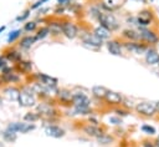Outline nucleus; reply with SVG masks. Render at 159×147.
Wrapping results in <instances>:
<instances>
[{"instance_id":"c85d7f7f","label":"nucleus","mask_w":159,"mask_h":147,"mask_svg":"<svg viewBox=\"0 0 159 147\" xmlns=\"http://www.w3.org/2000/svg\"><path fill=\"white\" fill-rule=\"evenodd\" d=\"M50 30H51V32H54V34H60V32L62 31V25H61V24H51Z\"/></svg>"},{"instance_id":"aec40b11","label":"nucleus","mask_w":159,"mask_h":147,"mask_svg":"<svg viewBox=\"0 0 159 147\" xmlns=\"http://www.w3.org/2000/svg\"><path fill=\"white\" fill-rule=\"evenodd\" d=\"M3 80L4 81H6V82H16V81H19V76L17 75H15V74H11L10 71H8V72H4L3 74Z\"/></svg>"},{"instance_id":"2eb2a0df","label":"nucleus","mask_w":159,"mask_h":147,"mask_svg":"<svg viewBox=\"0 0 159 147\" xmlns=\"http://www.w3.org/2000/svg\"><path fill=\"white\" fill-rule=\"evenodd\" d=\"M108 92V90L105 86H93L92 87V94L97 99H105Z\"/></svg>"},{"instance_id":"39448f33","label":"nucleus","mask_w":159,"mask_h":147,"mask_svg":"<svg viewBox=\"0 0 159 147\" xmlns=\"http://www.w3.org/2000/svg\"><path fill=\"white\" fill-rule=\"evenodd\" d=\"M62 34L68 39H75L78 34V29L73 23H64L62 24Z\"/></svg>"},{"instance_id":"bb28decb","label":"nucleus","mask_w":159,"mask_h":147,"mask_svg":"<svg viewBox=\"0 0 159 147\" xmlns=\"http://www.w3.org/2000/svg\"><path fill=\"white\" fill-rule=\"evenodd\" d=\"M50 32V28H43L41 30H39L37 35H36V39H44L45 36H47V34Z\"/></svg>"},{"instance_id":"dca6fc26","label":"nucleus","mask_w":159,"mask_h":147,"mask_svg":"<svg viewBox=\"0 0 159 147\" xmlns=\"http://www.w3.org/2000/svg\"><path fill=\"white\" fill-rule=\"evenodd\" d=\"M85 134H87L88 136H93V137H98V136H101L102 135V131L99 130V128L97 127V126H91V125H88V126H86L85 128Z\"/></svg>"},{"instance_id":"f3484780","label":"nucleus","mask_w":159,"mask_h":147,"mask_svg":"<svg viewBox=\"0 0 159 147\" xmlns=\"http://www.w3.org/2000/svg\"><path fill=\"white\" fill-rule=\"evenodd\" d=\"M37 39H36V36L34 38V36H25V38H23L21 39V41H20V47L21 49H30L31 47V45L36 41Z\"/></svg>"},{"instance_id":"e433bc0d","label":"nucleus","mask_w":159,"mask_h":147,"mask_svg":"<svg viewBox=\"0 0 159 147\" xmlns=\"http://www.w3.org/2000/svg\"><path fill=\"white\" fill-rule=\"evenodd\" d=\"M58 3H61V4H67L68 0H58Z\"/></svg>"},{"instance_id":"473e14b6","label":"nucleus","mask_w":159,"mask_h":147,"mask_svg":"<svg viewBox=\"0 0 159 147\" xmlns=\"http://www.w3.org/2000/svg\"><path fill=\"white\" fill-rule=\"evenodd\" d=\"M29 15H30V10H26V11L24 13V15L17 16V17H16V20H17V21H24L25 19H28V17H29Z\"/></svg>"},{"instance_id":"393cba45","label":"nucleus","mask_w":159,"mask_h":147,"mask_svg":"<svg viewBox=\"0 0 159 147\" xmlns=\"http://www.w3.org/2000/svg\"><path fill=\"white\" fill-rule=\"evenodd\" d=\"M6 92H8V95L11 97V100H16V99H19V96H20V91L16 90V89H8Z\"/></svg>"},{"instance_id":"a878e982","label":"nucleus","mask_w":159,"mask_h":147,"mask_svg":"<svg viewBox=\"0 0 159 147\" xmlns=\"http://www.w3.org/2000/svg\"><path fill=\"white\" fill-rule=\"evenodd\" d=\"M20 34H21V30H14V31H11L10 35H9V38H8V43L15 41V40L19 38V36H20Z\"/></svg>"},{"instance_id":"5701e85b","label":"nucleus","mask_w":159,"mask_h":147,"mask_svg":"<svg viewBox=\"0 0 159 147\" xmlns=\"http://www.w3.org/2000/svg\"><path fill=\"white\" fill-rule=\"evenodd\" d=\"M19 67H20L21 71L28 72V71H30L32 69V64L30 61H19Z\"/></svg>"},{"instance_id":"6e6552de","label":"nucleus","mask_w":159,"mask_h":147,"mask_svg":"<svg viewBox=\"0 0 159 147\" xmlns=\"http://www.w3.org/2000/svg\"><path fill=\"white\" fill-rule=\"evenodd\" d=\"M126 49L133 54H137V55H141V54H144L147 51V47L144 45H141L138 43H134V41H129V43H126L124 44Z\"/></svg>"},{"instance_id":"412c9836","label":"nucleus","mask_w":159,"mask_h":147,"mask_svg":"<svg viewBox=\"0 0 159 147\" xmlns=\"http://www.w3.org/2000/svg\"><path fill=\"white\" fill-rule=\"evenodd\" d=\"M5 56H6V59H9L11 61H21V60H20V59H21V55H20L17 51H15V50L8 51Z\"/></svg>"},{"instance_id":"0eeeda50","label":"nucleus","mask_w":159,"mask_h":147,"mask_svg":"<svg viewBox=\"0 0 159 147\" xmlns=\"http://www.w3.org/2000/svg\"><path fill=\"white\" fill-rule=\"evenodd\" d=\"M139 34H141V39L144 40V41L148 43V44H155V43H158V40H159V38L157 36V34L153 32V31H150V30L142 29L141 31H139Z\"/></svg>"},{"instance_id":"7c9ffc66","label":"nucleus","mask_w":159,"mask_h":147,"mask_svg":"<svg viewBox=\"0 0 159 147\" xmlns=\"http://www.w3.org/2000/svg\"><path fill=\"white\" fill-rule=\"evenodd\" d=\"M142 131L146 132V134H148V135H154L155 134V128L152 127V126L144 125V126H142Z\"/></svg>"},{"instance_id":"c9c22d12","label":"nucleus","mask_w":159,"mask_h":147,"mask_svg":"<svg viewBox=\"0 0 159 147\" xmlns=\"http://www.w3.org/2000/svg\"><path fill=\"white\" fill-rule=\"evenodd\" d=\"M143 147H154V146H153L150 142H144V143H143Z\"/></svg>"},{"instance_id":"ddd939ff","label":"nucleus","mask_w":159,"mask_h":147,"mask_svg":"<svg viewBox=\"0 0 159 147\" xmlns=\"http://www.w3.org/2000/svg\"><path fill=\"white\" fill-rule=\"evenodd\" d=\"M146 61L148 65H157L159 64V54L155 50H148L146 54Z\"/></svg>"},{"instance_id":"4468645a","label":"nucleus","mask_w":159,"mask_h":147,"mask_svg":"<svg viewBox=\"0 0 159 147\" xmlns=\"http://www.w3.org/2000/svg\"><path fill=\"white\" fill-rule=\"evenodd\" d=\"M150 20H152V13L148 11V10H143L138 16V24L139 25H143V26L149 25Z\"/></svg>"},{"instance_id":"58836bf2","label":"nucleus","mask_w":159,"mask_h":147,"mask_svg":"<svg viewBox=\"0 0 159 147\" xmlns=\"http://www.w3.org/2000/svg\"><path fill=\"white\" fill-rule=\"evenodd\" d=\"M155 107H157V111H159V101L155 104Z\"/></svg>"},{"instance_id":"4be33fe9","label":"nucleus","mask_w":159,"mask_h":147,"mask_svg":"<svg viewBox=\"0 0 159 147\" xmlns=\"http://www.w3.org/2000/svg\"><path fill=\"white\" fill-rule=\"evenodd\" d=\"M3 137H4V140L8 141V142H14V141H16V132H13V131L6 130V131L3 134Z\"/></svg>"},{"instance_id":"1a4fd4ad","label":"nucleus","mask_w":159,"mask_h":147,"mask_svg":"<svg viewBox=\"0 0 159 147\" xmlns=\"http://www.w3.org/2000/svg\"><path fill=\"white\" fill-rule=\"evenodd\" d=\"M45 132L47 136L50 137H55V138H60V137H62L65 135V131L62 130L61 127H58V126H55V125H51V126H47L45 128Z\"/></svg>"},{"instance_id":"a19ab883","label":"nucleus","mask_w":159,"mask_h":147,"mask_svg":"<svg viewBox=\"0 0 159 147\" xmlns=\"http://www.w3.org/2000/svg\"><path fill=\"white\" fill-rule=\"evenodd\" d=\"M158 147H159V143H158Z\"/></svg>"},{"instance_id":"9b49d317","label":"nucleus","mask_w":159,"mask_h":147,"mask_svg":"<svg viewBox=\"0 0 159 147\" xmlns=\"http://www.w3.org/2000/svg\"><path fill=\"white\" fill-rule=\"evenodd\" d=\"M72 101H73V105L75 107L77 106H85V107H90V100L86 95L83 94H76L72 96Z\"/></svg>"},{"instance_id":"f8f14e48","label":"nucleus","mask_w":159,"mask_h":147,"mask_svg":"<svg viewBox=\"0 0 159 147\" xmlns=\"http://www.w3.org/2000/svg\"><path fill=\"white\" fill-rule=\"evenodd\" d=\"M107 49H108V51L112 55H114V56H121V55H122V46H121V44H119L118 41H116V40L108 41L107 43Z\"/></svg>"},{"instance_id":"72a5a7b5","label":"nucleus","mask_w":159,"mask_h":147,"mask_svg":"<svg viewBox=\"0 0 159 147\" xmlns=\"http://www.w3.org/2000/svg\"><path fill=\"white\" fill-rule=\"evenodd\" d=\"M6 62H8L6 56H2V55H0V69H5Z\"/></svg>"},{"instance_id":"f03ea898","label":"nucleus","mask_w":159,"mask_h":147,"mask_svg":"<svg viewBox=\"0 0 159 147\" xmlns=\"http://www.w3.org/2000/svg\"><path fill=\"white\" fill-rule=\"evenodd\" d=\"M135 110H137V112L142 114V115H144V116H153V115L155 114V111H157V107H155L154 104L144 101V102L138 104V105L135 106Z\"/></svg>"},{"instance_id":"c756f323","label":"nucleus","mask_w":159,"mask_h":147,"mask_svg":"<svg viewBox=\"0 0 159 147\" xmlns=\"http://www.w3.org/2000/svg\"><path fill=\"white\" fill-rule=\"evenodd\" d=\"M24 120H25V121H30V122H35L36 120H39V115H37V114H31V112H29V114L25 115Z\"/></svg>"},{"instance_id":"cd10ccee","label":"nucleus","mask_w":159,"mask_h":147,"mask_svg":"<svg viewBox=\"0 0 159 147\" xmlns=\"http://www.w3.org/2000/svg\"><path fill=\"white\" fill-rule=\"evenodd\" d=\"M72 96H73V95H71V92H68V91H66V90L60 91V97H61L62 100H65V101L72 100Z\"/></svg>"},{"instance_id":"b1692460","label":"nucleus","mask_w":159,"mask_h":147,"mask_svg":"<svg viewBox=\"0 0 159 147\" xmlns=\"http://www.w3.org/2000/svg\"><path fill=\"white\" fill-rule=\"evenodd\" d=\"M97 140H98L99 143H102V145H108V143L112 142V137L108 136V135H105V134H102L101 136H98Z\"/></svg>"},{"instance_id":"f704fd0d","label":"nucleus","mask_w":159,"mask_h":147,"mask_svg":"<svg viewBox=\"0 0 159 147\" xmlns=\"http://www.w3.org/2000/svg\"><path fill=\"white\" fill-rule=\"evenodd\" d=\"M109 122L113 123V125H121L122 123V120L121 119H118V117H109Z\"/></svg>"},{"instance_id":"79ce46f5","label":"nucleus","mask_w":159,"mask_h":147,"mask_svg":"<svg viewBox=\"0 0 159 147\" xmlns=\"http://www.w3.org/2000/svg\"><path fill=\"white\" fill-rule=\"evenodd\" d=\"M150 2H153V0H150Z\"/></svg>"},{"instance_id":"a211bd4d","label":"nucleus","mask_w":159,"mask_h":147,"mask_svg":"<svg viewBox=\"0 0 159 147\" xmlns=\"http://www.w3.org/2000/svg\"><path fill=\"white\" fill-rule=\"evenodd\" d=\"M94 35H97L98 38H101L102 40H106V39L109 38L111 32H109L108 29H106V28H103V26H98V28L94 29Z\"/></svg>"},{"instance_id":"f257e3e1","label":"nucleus","mask_w":159,"mask_h":147,"mask_svg":"<svg viewBox=\"0 0 159 147\" xmlns=\"http://www.w3.org/2000/svg\"><path fill=\"white\" fill-rule=\"evenodd\" d=\"M98 21L101 23V26L108 29L109 31H112V30L118 28V21H117V19L112 14L101 13V14H99V16H98Z\"/></svg>"},{"instance_id":"9d476101","label":"nucleus","mask_w":159,"mask_h":147,"mask_svg":"<svg viewBox=\"0 0 159 147\" xmlns=\"http://www.w3.org/2000/svg\"><path fill=\"white\" fill-rule=\"evenodd\" d=\"M105 100H106L108 104H111V105H118V104H122L123 97H122L121 94L116 92V91H108L107 95H106V97H105Z\"/></svg>"},{"instance_id":"4c0bfd02","label":"nucleus","mask_w":159,"mask_h":147,"mask_svg":"<svg viewBox=\"0 0 159 147\" xmlns=\"http://www.w3.org/2000/svg\"><path fill=\"white\" fill-rule=\"evenodd\" d=\"M4 30H5V26H0V34H2Z\"/></svg>"},{"instance_id":"7ed1b4c3","label":"nucleus","mask_w":159,"mask_h":147,"mask_svg":"<svg viewBox=\"0 0 159 147\" xmlns=\"http://www.w3.org/2000/svg\"><path fill=\"white\" fill-rule=\"evenodd\" d=\"M19 101L21 106H34L36 102L32 95V91H30V89H24L23 91H20Z\"/></svg>"},{"instance_id":"6ab92c4d","label":"nucleus","mask_w":159,"mask_h":147,"mask_svg":"<svg viewBox=\"0 0 159 147\" xmlns=\"http://www.w3.org/2000/svg\"><path fill=\"white\" fill-rule=\"evenodd\" d=\"M123 36L127 39H129L131 41H135V40H139L141 39V34H138L137 31L134 30H131V29H127L123 31Z\"/></svg>"},{"instance_id":"20e7f679","label":"nucleus","mask_w":159,"mask_h":147,"mask_svg":"<svg viewBox=\"0 0 159 147\" xmlns=\"http://www.w3.org/2000/svg\"><path fill=\"white\" fill-rule=\"evenodd\" d=\"M35 128V125H28V123H21V122H14L10 123L8 126V130L13 131V132H21V134H26L31 130Z\"/></svg>"},{"instance_id":"423d86ee","label":"nucleus","mask_w":159,"mask_h":147,"mask_svg":"<svg viewBox=\"0 0 159 147\" xmlns=\"http://www.w3.org/2000/svg\"><path fill=\"white\" fill-rule=\"evenodd\" d=\"M83 43L88 46H92V47H101L103 40L101 38H98L94 34H87L83 36Z\"/></svg>"},{"instance_id":"2f4dec72","label":"nucleus","mask_w":159,"mask_h":147,"mask_svg":"<svg viewBox=\"0 0 159 147\" xmlns=\"http://www.w3.org/2000/svg\"><path fill=\"white\" fill-rule=\"evenodd\" d=\"M36 29V23L31 21V23H26L25 26H24V30L25 31H34Z\"/></svg>"},{"instance_id":"ea45409f","label":"nucleus","mask_w":159,"mask_h":147,"mask_svg":"<svg viewBox=\"0 0 159 147\" xmlns=\"http://www.w3.org/2000/svg\"><path fill=\"white\" fill-rule=\"evenodd\" d=\"M137 2H142V3H146V0H137Z\"/></svg>"}]
</instances>
